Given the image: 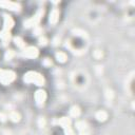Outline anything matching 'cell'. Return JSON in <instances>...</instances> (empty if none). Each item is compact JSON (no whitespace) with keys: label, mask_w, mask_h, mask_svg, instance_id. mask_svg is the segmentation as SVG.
I'll return each instance as SVG.
<instances>
[{"label":"cell","mask_w":135,"mask_h":135,"mask_svg":"<svg viewBox=\"0 0 135 135\" xmlns=\"http://www.w3.org/2000/svg\"><path fill=\"white\" fill-rule=\"evenodd\" d=\"M75 127H76V130L78 131V135H90V129L85 121L78 120L76 121Z\"/></svg>","instance_id":"8992f818"},{"label":"cell","mask_w":135,"mask_h":135,"mask_svg":"<svg viewBox=\"0 0 135 135\" xmlns=\"http://www.w3.org/2000/svg\"><path fill=\"white\" fill-rule=\"evenodd\" d=\"M16 55V53H15V51L14 50H7L6 52H5V54H4V58L6 59V60H11V59H13V57Z\"/></svg>","instance_id":"e0dca14e"},{"label":"cell","mask_w":135,"mask_h":135,"mask_svg":"<svg viewBox=\"0 0 135 135\" xmlns=\"http://www.w3.org/2000/svg\"><path fill=\"white\" fill-rule=\"evenodd\" d=\"M12 121H14V122H17V121H19L20 120V114L17 112V111H11L9 113H8V116H7Z\"/></svg>","instance_id":"2e32d148"},{"label":"cell","mask_w":135,"mask_h":135,"mask_svg":"<svg viewBox=\"0 0 135 135\" xmlns=\"http://www.w3.org/2000/svg\"><path fill=\"white\" fill-rule=\"evenodd\" d=\"M0 6L9 11H19L21 8L20 4L17 2H13V1H7V0H3L0 1Z\"/></svg>","instance_id":"ba28073f"},{"label":"cell","mask_w":135,"mask_h":135,"mask_svg":"<svg viewBox=\"0 0 135 135\" xmlns=\"http://www.w3.org/2000/svg\"><path fill=\"white\" fill-rule=\"evenodd\" d=\"M44 124H45V120L43 118H40L39 119V126L40 127H44Z\"/></svg>","instance_id":"603a6c76"},{"label":"cell","mask_w":135,"mask_h":135,"mask_svg":"<svg viewBox=\"0 0 135 135\" xmlns=\"http://www.w3.org/2000/svg\"><path fill=\"white\" fill-rule=\"evenodd\" d=\"M95 118H96L98 121H104V120H107V118H108V113H107L105 111H103V110L98 111V112H96V114H95Z\"/></svg>","instance_id":"4fadbf2b"},{"label":"cell","mask_w":135,"mask_h":135,"mask_svg":"<svg viewBox=\"0 0 135 135\" xmlns=\"http://www.w3.org/2000/svg\"><path fill=\"white\" fill-rule=\"evenodd\" d=\"M70 115H71V117H73V118H78L79 115H80V109H79V107L73 105V107L70 109Z\"/></svg>","instance_id":"9a60e30c"},{"label":"cell","mask_w":135,"mask_h":135,"mask_svg":"<svg viewBox=\"0 0 135 135\" xmlns=\"http://www.w3.org/2000/svg\"><path fill=\"white\" fill-rule=\"evenodd\" d=\"M55 58L57 59L58 62H60V63H64V62L66 61V59H68V55H66L64 52L59 51V52H57V53L55 54Z\"/></svg>","instance_id":"7c38bea8"},{"label":"cell","mask_w":135,"mask_h":135,"mask_svg":"<svg viewBox=\"0 0 135 135\" xmlns=\"http://www.w3.org/2000/svg\"><path fill=\"white\" fill-rule=\"evenodd\" d=\"M43 15H44V9L43 8H39L33 17H31L30 19H27V20L24 21V23H23L24 24V27L28 28V27H32V26H34V27L37 26L39 24V22L42 20Z\"/></svg>","instance_id":"7a4b0ae2"},{"label":"cell","mask_w":135,"mask_h":135,"mask_svg":"<svg viewBox=\"0 0 135 135\" xmlns=\"http://www.w3.org/2000/svg\"><path fill=\"white\" fill-rule=\"evenodd\" d=\"M11 32H8V31H4V30H2V31H0V39L3 41V44H6L9 40H11Z\"/></svg>","instance_id":"8fae6325"},{"label":"cell","mask_w":135,"mask_h":135,"mask_svg":"<svg viewBox=\"0 0 135 135\" xmlns=\"http://www.w3.org/2000/svg\"><path fill=\"white\" fill-rule=\"evenodd\" d=\"M33 34H34L35 36H39V35H41V34H42V27H41L40 25L35 26L34 30H33Z\"/></svg>","instance_id":"ac0fdd59"},{"label":"cell","mask_w":135,"mask_h":135,"mask_svg":"<svg viewBox=\"0 0 135 135\" xmlns=\"http://www.w3.org/2000/svg\"><path fill=\"white\" fill-rule=\"evenodd\" d=\"M94 56H95L96 58H101V56H102V52L99 51V50H96V51L94 52Z\"/></svg>","instance_id":"44dd1931"},{"label":"cell","mask_w":135,"mask_h":135,"mask_svg":"<svg viewBox=\"0 0 135 135\" xmlns=\"http://www.w3.org/2000/svg\"><path fill=\"white\" fill-rule=\"evenodd\" d=\"M34 98H35V102L38 107H42L46 100V92L42 89H39L35 92V95H34Z\"/></svg>","instance_id":"5b68a950"},{"label":"cell","mask_w":135,"mask_h":135,"mask_svg":"<svg viewBox=\"0 0 135 135\" xmlns=\"http://www.w3.org/2000/svg\"><path fill=\"white\" fill-rule=\"evenodd\" d=\"M38 43H39V45L44 46V45H46V44H47V39H46L45 37H40V38H39V40H38Z\"/></svg>","instance_id":"d6986e66"},{"label":"cell","mask_w":135,"mask_h":135,"mask_svg":"<svg viewBox=\"0 0 135 135\" xmlns=\"http://www.w3.org/2000/svg\"><path fill=\"white\" fill-rule=\"evenodd\" d=\"M22 55H23L24 57H26V58H31V59H33V58L38 57V55H39V51H38V49H37L36 46H26V47L23 49V51H22Z\"/></svg>","instance_id":"52a82bcc"},{"label":"cell","mask_w":135,"mask_h":135,"mask_svg":"<svg viewBox=\"0 0 135 135\" xmlns=\"http://www.w3.org/2000/svg\"><path fill=\"white\" fill-rule=\"evenodd\" d=\"M2 71H3V70H2V69H0V75H1V73H2Z\"/></svg>","instance_id":"cb8c5ba5"},{"label":"cell","mask_w":135,"mask_h":135,"mask_svg":"<svg viewBox=\"0 0 135 135\" xmlns=\"http://www.w3.org/2000/svg\"><path fill=\"white\" fill-rule=\"evenodd\" d=\"M42 64H43L44 66H51V65H52V60L49 59V58H44L43 61H42Z\"/></svg>","instance_id":"ffe728a7"},{"label":"cell","mask_w":135,"mask_h":135,"mask_svg":"<svg viewBox=\"0 0 135 135\" xmlns=\"http://www.w3.org/2000/svg\"><path fill=\"white\" fill-rule=\"evenodd\" d=\"M14 43H15V45H16L17 47H19V49H24V47H25V42H24V40H23L21 37H19V36L14 37Z\"/></svg>","instance_id":"5bb4252c"},{"label":"cell","mask_w":135,"mask_h":135,"mask_svg":"<svg viewBox=\"0 0 135 135\" xmlns=\"http://www.w3.org/2000/svg\"><path fill=\"white\" fill-rule=\"evenodd\" d=\"M6 118H7V116H6V115H4L3 113H0V120H1V121H5V120H6Z\"/></svg>","instance_id":"7402d4cb"},{"label":"cell","mask_w":135,"mask_h":135,"mask_svg":"<svg viewBox=\"0 0 135 135\" xmlns=\"http://www.w3.org/2000/svg\"><path fill=\"white\" fill-rule=\"evenodd\" d=\"M59 16H60V12L57 7H54L51 12H50V15H49V22L51 24H56L59 20Z\"/></svg>","instance_id":"30bf717a"},{"label":"cell","mask_w":135,"mask_h":135,"mask_svg":"<svg viewBox=\"0 0 135 135\" xmlns=\"http://www.w3.org/2000/svg\"><path fill=\"white\" fill-rule=\"evenodd\" d=\"M15 79H16V74L11 70H3L0 75V82L4 85L12 83Z\"/></svg>","instance_id":"277c9868"},{"label":"cell","mask_w":135,"mask_h":135,"mask_svg":"<svg viewBox=\"0 0 135 135\" xmlns=\"http://www.w3.org/2000/svg\"><path fill=\"white\" fill-rule=\"evenodd\" d=\"M14 23H15V22H14V19L12 18V16L5 14V15L3 16V28H2V30L11 32V30H12L13 26H14Z\"/></svg>","instance_id":"9c48e42d"},{"label":"cell","mask_w":135,"mask_h":135,"mask_svg":"<svg viewBox=\"0 0 135 135\" xmlns=\"http://www.w3.org/2000/svg\"><path fill=\"white\" fill-rule=\"evenodd\" d=\"M58 124L61 126V128L64 131V135H75L73 129H72V121L69 117H61L58 120Z\"/></svg>","instance_id":"3957f363"},{"label":"cell","mask_w":135,"mask_h":135,"mask_svg":"<svg viewBox=\"0 0 135 135\" xmlns=\"http://www.w3.org/2000/svg\"><path fill=\"white\" fill-rule=\"evenodd\" d=\"M23 81L26 83H34L38 86H42L44 85L45 79L42 74L35 71H30L23 75Z\"/></svg>","instance_id":"6da1fadb"}]
</instances>
